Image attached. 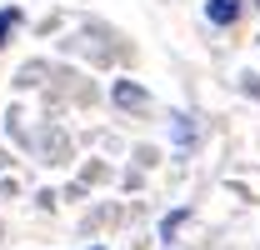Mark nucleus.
I'll list each match as a JSON object with an SVG mask.
<instances>
[{"mask_svg": "<svg viewBox=\"0 0 260 250\" xmlns=\"http://www.w3.org/2000/svg\"><path fill=\"white\" fill-rule=\"evenodd\" d=\"M240 10H245V0H205V20H210V25H220V30L240 20Z\"/></svg>", "mask_w": 260, "mask_h": 250, "instance_id": "nucleus-1", "label": "nucleus"}, {"mask_svg": "<svg viewBox=\"0 0 260 250\" xmlns=\"http://www.w3.org/2000/svg\"><path fill=\"white\" fill-rule=\"evenodd\" d=\"M115 105H120V110H145V105H150V95L140 90V85H130V80H115Z\"/></svg>", "mask_w": 260, "mask_h": 250, "instance_id": "nucleus-2", "label": "nucleus"}, {"mask_svg": "<svg viewBox=\"0 0 260 250\" xmlns=\"http://www.w3.org/2000/svg\"><path fill=\"white\" fill-rule=\"evenodd\" d=\"M15 25H20V10H15V5H5V10H0V45L15 35Z\"/></svg>", "mask_w": 260, "mask_h": 250, "instance_id": "nucleus-3", "label": "nucleus"}, {"mask_svg": "<svg viewBox=\"0 0 260 250\" xmlns=\"http://www.w3.org/2000/svg\"><path fill=\"white\" fill-rule=\"evenodd\" d=\"M185 215H190V210H170V215L160 220V235H165V240H170V235H175V230L185 225Z\"/></svg>", "mask_w": 260, "mask_h": 250, "instance_id": "nucleus-4", "label": "nucleus"}, {"mask_svg": "<svg viewBox=\"0 0 260 250\" xmlns=\"http://www.w3.org/2000/svg\"><path fill=\"white\" fill-rule=\"evenodd\" d=\"M255 5H260V0H255Z\"/></svg>", "mask_w": 260, "mask_h": 250, "instance_id": "nucleus-5", "label": "nucleus"}]
</instances>
